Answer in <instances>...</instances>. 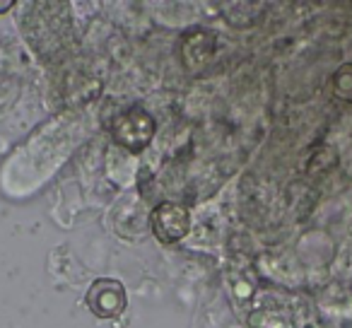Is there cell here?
<instances>
[{
  "mask_svg": "<svg viewBox=\"0 0 352 328\" xmlns=\"http://www.w3.org/2000/svg\"><path fill=\"white\" fill-rule=\"evenodd\" d=\"M251 328H311V311L292 294L265 289L251 311Z\"/></svg>",
  "mask_w": 352,
  "mask_h": 328,
  "instance_id": "obj_1",
  "label": "cell"
},
{
  "mask_svg": "<svg viewBox=\"0 0 352 328\" xmlns=\"http://www.w3.org/2000/svg\"><path fill=\"white\" fill-rule=\"evenodd\" d=\"M12 8V0H0V12H6Z\"/></svg>",
  "mask_w": 352,
  "mask_h": 328,
  "instance_id": "obj_7",
  "label": "cell"
},
{
  "mask_svg": "<svg viewBox=\"0 0 352 328\" xmlns=\"http://www.w3.org/2000/svg\"><path fill=\"white\" fill-rule=\"evenodd\" d=\"M113 140L128 152H140L155 135V118L145 109H128L113 118Z\"/></svg>",
  "mask_w": 352,
  "mask_h": 328,
  "instance_id": "obj_2",
  "label": "cell"
},
{
  "mask_svg": "<svg viewBox=\"0 0 352 328\" xmlns=\"http://www.w3.org/2000/svg\"><path fill=\"white\" fill-rule=\"evenodd\" d=\"M333 92H336V97L352 102V65H342L336 73V78H333Z\"/></svg>",
  "mask_w": 352,
  "mask_h": 328,
  "instance_id": "obj_6",
  "label": "cell"
},
{
  "mask_svg": "<svg viewBox=\"0 0 352 328\" xmlns=\"http://www.w3.org/2000/svg\"><path fill=\"white\" fill-rule=\"evenodd\" d=\"M212 51H215V36L208 30H198L184 36L182 56H184V65L188 70H201L212 58Z\"/></svg>",
  "mask_w": 352,
  "mask_h": 328,
  "instance_id": "obj_5",
  "label": "cell"
},
{
  "mask_svg": "<svg viewBox=\"0 0 352 328\" xmlns=\"http://www.w3.org/2000/svg\"><path fill=\"white\" fill-rule=\"evenodd\" d=\"M150 225L162 244H174V241L184 239L188 234L191 217H188L186 208L176 206V203H162L152 210Z\"/></svg>",
  "mask_w": 352,
  "mask_h": 328,
  "instance_id": "obj_3",
  "label": "cell"
},
{
  "mask_svg": "<svg viewBox=\"0 0 352 328\" xmlns=\"http://www.w3.org/2000/svg\"><path fill=\"white\" fill-rule=\"evenodd\" d=\"M87 307L99 318H116L126 309V289L116 280H97L87 292Z\"/></svg>",
  "mask_w": 352,
  "mask_h": 328,
  "instance_id": "obj_4",
  "label": "cell"
}]
</instances>
